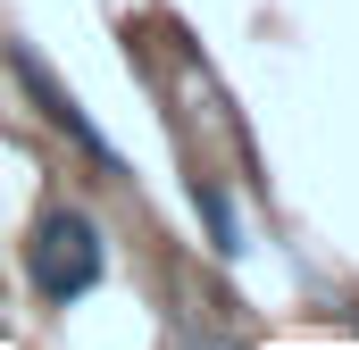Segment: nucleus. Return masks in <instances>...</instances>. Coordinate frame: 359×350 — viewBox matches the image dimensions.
<instances>
[{
	"mask_svg": "<svg viewBox=\"0 0 359 350\" xmlns=\"http://www.w3.org/2000/svg\"><path fill=\"white\" fill-rule=\"evenodd\" d=\"M25 267H34V292L50 300V309H67V300H84L92 284H100V225H92L84 209H50L42 225H34V242H25Z\"/></svg>",
	"mask_w": 359,
	"mask_h": 350,
	"instance_id": "1",
	"label": "nucleus"
},
{
	"mask_svg": "<svg viewBox=\"0 0 359 350\" xmlns=\"http://www.w3.org/2000/svg\"><path fill=\"white\" fill-rule=\"evenodd\" d=\"M8 67H17V84L34 92V108H42V117H50L59 134H76V142H84V150L100 159V167H117V150H109V134H100V125L84 117V100H76V92L59 84V76H50V67H42V59H34L25 42H8Z\"/></svg>",
	"mask_w": 359,
	"mask_h": 350,
	"instance_id": "2",
	"label": "nucleus"
},
{
	"mask_svg": "<svg viewBox=\"0 0 359 350\" xmlns=\"http://www.w3.org/2000/svg\"><path fill=\"white\" fill-rule=\"evenodd\" d=\"M192 200H201V217H209V234H217V259H243V225H234V200H226L217 183H192Z\"/></svg>",
	"mask_w": 359,
	"mask_h": 350,
	"instance_id": "3",
	"label": "nucleus"
}]
</instances>
